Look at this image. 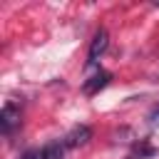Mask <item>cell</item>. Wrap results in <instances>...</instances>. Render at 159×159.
<instances>
[{"instance_id": "6da1fadb", "label": "cell", "mask_w": 159, "mask_h": 159, "mask_svg": "<svg viewBox=\"0 0 159 159\" xmlns=\"http://www.w3.org/2000/svg\"><path fill=\"white\" fill-rule=\"evenodd\" d=\"M17 124H20V107L7 102L2 107V112H0V129H2V134H12V129Z\"/></svg>"}, {"instance_id": "7a4b0ae2", "label": "cell", "mask_w": 159, "mask_h": 159, "mask_svg": "<svg viewBox=\"0 0 159 159\" xmlns=\"http://www.w3.org/2000/svg\"><path fill=\"white\" fill-rule=\"evenodd\" d=\"M107 42H109L107 30H97V32H94V37H92V45H89V55H87V57H89V60H87L89 65H94V62H97V57L107 50Z\"/></svg>"}, {"instance_id": "3957f363", "label": "cell", "mask_w": 159, "mask_h": 159, "mask_svg": "<svg viewBox=\"0 0 159 159\" xmlns=\"http://www.w3.org/2000/svg\"><path fill=\"white\" fill-rule=\"evenodd\" d=\"M89 137H92V129L84 127V124H80V127H75V129L65 137V147H80V144H87Z\"/></svg>"}, {"instance_id": "277c9868", "label": "cell", "mask_w": 159, "mask_h": 159, "mask_svg": "<svg viewBox=\"0 0 159 159\" xmlns=\"http://www.w3.org/2000/svg\"><path fill=\"white\" fill-rule=\"evenodd\" d=\"M109 77H112L109 72H104V70H99L97 75H92V77H89V80L84 82V92H87V94H97V92H99L102 87H107V82H109Z\"/></svg>"}, {"instance_id": "5b68a950", "label": "cell", "mask_w": 159, "mask_h": 159, "mask_svg": "<svg viewBox=\"0 0 159 159\" xmlns=\"http://www.w3.org/2000/svg\"><path fill=\"white\" fill-rule=\"evenodd\" d=\"M40 159H65V142H52L40 149Z\"/></svg>"}, {"instance_id": "8992f818", "label": "cell", "mask_w": 159, "mask_h": 159, "mask_svg": "<svg viewBox=\"0 0 159 159\" xmlns=\"http://www.w3.org/2000/svg\"><path fill=\"white\" fill-rule=\"evenodd\" d=\"M154 152H157V149H154L149 142H139L127 159H149V157H154Z\"/></svg>"}, {"instance_id": "52a82bcc", "label": "cell", "mask_w": 159, "mask_h": 159, "mask_svg": "<svg viewBox=\"0 0 159 159\" xmlns=\"http://www.w3.org/2000/svg\"><path fill=\"white\" fill-rule=\"evenodd\" d=\"M22 159H40V149H30V152H25Z\"/></svg>"}, {"instance_id": "ba28073f", "label": "cell", "mask_w": 159, "mask_h": 159, "mask_svg": "<svg viewBox=\"0 0 159 159\" xmlns=\"http://www.w3.org/2000/svg\"><path fill=\"white\" fill-rule=\"evenodd\" d=\"M149 122H152V124H159V107H154V109H152V114H149Z\"/></svg>"}]
</instances>
